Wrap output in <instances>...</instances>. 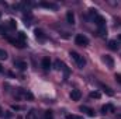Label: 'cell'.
I'll use <instances>...</instances> for the list:
<instances>
[{"label": "cell", "instance_id": "277c9868", "mask_svg": "<svg viewBox=\"0 0 121 119\" xmlns=\"http://www.w3.org/2000/svg\"><path fill=\"white\" fill-rule=\"evenodd\" d=\"M79 109H80L82 112H85V114H86L87 116H90V118H93V116L96 115V112H94V111H93L91 108H89V107H83V105H82V107H80Z\"/></svg>", "mask_w": 121, "mask_h": 119}, {"label": "cell", "instance_id": "52a82bcc", "mask_svg": "<svg viewBox=\"0 0 121 119\" xmlns=\"http://www.w3.org/2000/svg\"><path fill=\"white\" fill-rule=\"evenodd\" d=\"M80 97H82V92H80L79 90H72V92H70V98H72V101H79Z\"/></svg>", "mask_w": 121, "mask_h": 119}, {"label": "cell", "instance_id": "9a60e30c", "mask_svg": "<svg viewBox=\"0 0 121 119\" xmlns=\"http://www.w3.org/2000/svg\"><path fill=\"white\" fill-rule=\"evenodd\" d=\"M41 6H42V7H47V8H54V10L56 8V4H54V3H47V1H42Z\"/></svg>", "mask_w": 121, "mask_h": 119}, {"label": "cell", "instance_id": "83f0119b", "mask_svg": "<svg viewBox=\"0 0 121 119\" xmlns=\"http://www.w3.org/2000/svg\"><path fill=\"white\" fill-rule=\"evenodd\" d=\"M1 71H3V66L0 64V73H1Z\"/></svg>", "mask_w": 121, "mask_h": 119}, {"label": "cell", "instance_id": "2e32d148", "mask_svg": "<svg viewBox=\"0 0 121 119\" xmlns=\"http://www.w3.org/2000/svg\"><path fill=\"white\" fill-rule=\"evenodd\" d=\"M7 25L11 28V30H14L16 27H17V23H16V20H13V18H10L9 21H7Z\"/></svg>", "mask_w": 121, "mask_h": 119}, {"label": "cell", "instance_id": "603a6c76", "mask_svg": "<svg viewBox=\"0 0 121 119\" xmlns=\"http://www.w3.org/2000/svg\"><path fill=\"white\" fill-rule=\"evenodd\" d=\"M99 34L101 35V36H106L107 35V28L104 27V28H99Z\"/></svg>", "mask_w": 121, "mask_h": 119}, {"label": "cell", "instance_id": "7402d4cb", "mask_svg": "<svg viewBox=\"0 0 121 119\" xmlns=\"http://www.w3.org/2000/svg\"><path fill=\"white\" fill-rule=\"evenodd\" d=\"M66 119H83V116H79V115H73V114H68Z\"/></svg>", "mask_w": 121, "mask_h": 119}, {"label": "cell", "instance_id": "30bf717a", "mask_svg": "<svg viewBox=\"0 0 121 119\" xmlns=\"http://www.w3.org/2000/svg\"><path fill=\"white\" fill-rule=\"evenodd\" d=\"M66 21H68V24H70V25L75 24V14H73L72 11H68V13H66Z\"/></svg>", "mask_w": 121, "mask_h": 119}, {"label": "cell", "instance_id": "8fae6325", "mask_svg": "<svg viewBox=\"0 0 121 119\" xmlns=\"http://www.w3.org/2000/svg\"><path fill=\"white\" fill-rule=\"evenodd\" d=\"M17 39H18L21 44H24V45H26V42H27V35H26L23 31H20V32L17 34Z\"/></svg>", "mask_w": 121, "mask_h": 119}, {"label": "cell", "instance_id": "3957f363", "mask_svg": "<svg viewBox=\"0 0 121 119\" xmlns=\"http://www.w3.org/2000/svg\"><path fill=\"white\" fill-rule=\"evenodd\" d=\"M94 23L97 24L99 28H104V27H106V18L101 17V16H99V14L94 17Z\"/></svg>", "mask_w": 121, "mask_h": 119}, {"label": "cell", "instance_id": "484cf974", "mask_svg": "<svg viewBox=\"0 0 121 119\" xmlns=\"http://www.w3.org/2000/svg\"><path fill=\"white\" fill-rule=\"evenodd\" d=\"M116 81L121 83V74H116Z\"/></svg>", "mask_w": 121, "mask_h": 119}, {"label": "cell", "instance_id": "ac0fdd59", "mask_svg": "<svg viewBox=\"0 0 121 119\" xmlns=\"http://www.w3.org/2000/svg\"><path fill=\"white\" fill-rule=\"evenodd\" d=\"M27 119H37V112L34 109H31L30 112L27 114Z\"/></svg>", "mask_w": 121, "mask_h": 119}, {"label": "cell", "instance_id": "4fadbf2b", "mask_svg": "<svg viewBox=\"0 0 121 119\" xmlns=\"http://www.w3.org/2000/svg\"><path fill=\"white\" fill-rule=\"evenodd\" d=\"M100 87H101V90H103L107 95H110V97H111V95H114V91L110 88V87H107V86H104V84H100Z\"/></svg>", "mask_w": 121, "mask_h": 119}, {"label": "cell", "instance_id": "7c38bea8", "mask_svg": "<svg viewBox=\"0 0 121 119\" xmlns=\"http://www.w3.org/2000/svg\"><path fill=\"white\" fill-rule=\"evenodd\" d=\"M35 38L37 39H39V41H44L47 36H45V34H44V31H41V30H35Z\"/></svg>", "mask_w": 121, "mask_h": 119}, {"label": "cell", "instance_id": "d6986e66", "mask_svg": "<svg viewBox=\"0 0 121 119\" xmlns=\"http://www.w3.org/2000/svg\"><path fill=\"white\" fill-rule=\"evenodd\" d=\"M7 56H9L7 52H6L4 49H0V60H6L7 59Z\"/></svg>", "mask_w": 121, "mask_h": 119}, {"label": "cell", "instance_id": "f1b7e54d", "mask_svg": "<svg viewBox=\"0 0 121 119\" xmlns=\"http://www.w3.org/2000/svg\"><path fill=\"white\" fill-rule=\"evenodd\" d=\"M0 116H1V108H0Z\"/></svg>", "mask_w": 121, "mask_h": 119}, {"label": "cell", "instance_id": "5bb4252c", "mask_svg": "<svg viewBox=\"0 0 121 119\" xmlns=\"http://www.w3.org/2000/svg\"><path fill=\"white\" fill-rule=\"evenodd\" d=\"M108 48H110L111 51H117V49H118V42H117V41H110V42H108Z\"/></svg>", "mask_w": 121, "mask_h": 119}, {"label": "cell", "instance_id": "f546056e", "mask_svg": "<svg viewBox=\"0 0 121 119\" xmlns=\"http://www.w3.org/2000/svg\"><path fill=\"white\" fill-rule=\"evenodd\" d=\"M0 17H1V13H0Z\"/></svg>", "mask_w": 121, "mask_h": 119}, {"label": "cell", "instance_id": "e0dca14e", "mask_svg": "<svg viewBox=\"0 0 121 119\" xmlns=\"http://www.w3.org/2000/svg\"><path fill=\"white\" fill-rule=\"evenodd\" d=\"M89 97H90V98H93V99H94V98H96V99H99L101 95H100V92H99V91H91L90 94H89Z\"/></svg>", "mask_w": 121, "mask_h": 119}, {"label": "cell", "instance_id": "ffe728a7", "mask_svg": "<svg viewBox=\"0 0 121 119\" xmlns=\"http://www.w3.org/2000/svg\"><path fill=\"white\" fill-rule=\"evenodd\" d=\"M24 98L28 99V101H32V99H34V95L31 94L30 91H26V92H24Z\"/></svg>", "mask_w": 121, "mask_h": 119}, {"label": "cell", "instance_id": "4316f807", "mask_svg": "<svg viewBox=\"0 0 121 119\" xmlns=\"http://www.w3.org/2000/svg\"><path fill=\"white\" fill-rule=\"evenodd\" d=\"M0 35H3V36H4V35H6V31L3 30V28H1V27H0Z\"/></svg>", "mask_w": 121, "mask_h": 119}, {"label": "cell", "instance_id": "d4e9b609", "mask_svg": "<svg viewBox=\"0 0 121 119\" xmlns=\"http://www.w3.org/2000/svg\"><path fill=\"white\" fill-rule=\"evenodd\" d=\"M11 108H13V109H16V111H20V109H23V108H21V107H18V105H13Z\"/></svg>", "mask_w": 121, "mask_h": 119}, {"label": "cell", "instance_id": "cb8c5ba5", "mask_svg": "<svg viewBox=\"0 0 121 119\" xmlns=\"http://www.w3.org/2000/svg\"><path fill=\"white\" fill-rule=\"evenodd\" d=\"M44 119H54L52 112H51V111H47V112H45V116H44Z\"/></svg>", "mask_w": 121, "mask_h": 119}, {"label": "cell", "instance_id": "5b68a950", "mask_svg": "<svg viewBox=\"0 0 121 119\" xmlns=\"http://www.w3.org/2000/svg\"><path fill=\"white\" fill-rule=\"evenodd\" d=\"M14 66H16L18 70H21V71H24V70L27 69V63H26L24 60H16V62H14Z\"/></svg>", "mask_w": 121, "mask_h": 119}, {"label": "cell", "instance_id": "7a4b0ae2", "mask_svg": "<svg viewBox=\"0 0 121 119\" xmlns=\"http://www.w3.org/2000/svg\"><path fill=\"white\" fill-rule=\"evenodd\" d=\"M75 44L79 46H89V38L83 34H78L75 38Z\"/></svg>", "mask_w": 121, "mask_h": 119}, {"label": "cell", "instance_id": "ba28073f", "mask_svg": "<svg viewBox=\"0 0 121 119\" xmlns=\"http://www.w3.org/2000/svg\"><path fill=\"white\" fill-rule=\"evenodd\" d=\"M103 62H104V63H106L110 69H111V67H114V60H113V58H111V56L104 55V56H103Z\"/></svg>", "mask_w": 121, "mask_h": 119}, {"label": "cell", "instance_id": "44dd1931", "mask_svg": "<svg viewBox=\"0 0 121 119\" xmlns=\"http://www.w3.org/2000/svg\"><path fill=\"white\" fill-rule=\"evenodd\" d=\"M63 66H65V64H63L60 60H56V62H55V69H56V70H62Z\"/></svg>", "mask_w": 121, "mask_h": 119}, {"label": "cell", "instance_id": "9c48e42d", "mask_svg": "<svg viewBox=\"0 0 121 119\" xmlns=\"http://www.w3.org/2000/svg\"><path fill=\"white\" fill-rule=\"evenodd\" d=\"M41 64H42V69L44 70H49L51 69V59L49 58H44L42 62H41Z\"/></svg>", "mask_w": 121, "mask_h": 119}, {"label": "cell", "instance_id": "6da1fadb", "mask_svg": "<svg viewBox=\"0 0 121 119\" xmlns=\"http://www.w3.org/2000/svg\"><path fill=\"white\" fill-rule=\"evenodd\" d=\"M69 55H70L72 60H73V62H75V63L78 64V67H83V66L86 64V60H85V58H83V56H80V55H79L78 52L72 51V52H70Z\"/></svg>", "mask_w": 121, "mask_h": 119}, {"label": "cell", "instance_id": "8992f818", "mask_svg": "<svg viewBox=\"0 0 121 119\" xmlns=\"http://www.w3.org/2000/svg\"><path fill=\"white\" fill-rule=\"evenodd\" d=\"M101 112L103 114H113L114 112V107L111 104H106V105L101 107Z\"/></svg>", "mask_w": 121, "mask_h": 119}]
</instances>
